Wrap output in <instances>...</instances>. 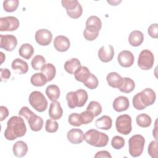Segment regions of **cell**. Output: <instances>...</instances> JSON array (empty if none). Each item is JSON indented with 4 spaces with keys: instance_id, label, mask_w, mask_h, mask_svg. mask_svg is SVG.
<instances>
[{
    "instance_id": "obj_29",
    "label": "cell",
    "mask_w": 158,
    "mask_h": 158,
    "mask_svg": "<svg viewBox=\"0 0 158 158\" xmlns=\"http://www.w3.org/2000/svg\"><path fill=\"white\" fill-rule=\"evenodd\" d=\"M43 73L47 78L48 81H51L55 77L56 73V69L55 66L51 63L46 64L41 69Z\"/></svg>"
},
{
    "instance_id": "obj_30",
    "label": "cell",
    "mask_w": 158,
    "mask_h": 158,
    "mask_svg": "<svg viewBox=\"0 0 158 158\" xmlns=\"http://www.w3.org/2000/svg\"><path fill=\"white\" fill-rule=\"evenodd\" d=\"M48 81L46 77L41 72L33 74L30 78L31 85L35 86H43Z\"/></svg>"
},
{
    "instance_id": "obj_1",
    "label": "cell",
    "mask_w": 158,
    "mask_h": 158,
    "mask_svg": "<svg viewBox=\"0 0 158 158\" xmlns=\"http://www.w3.org/2000/svg\"><path fill=\"white\" fill-rule=\"evenodd\" d=\"M27 132V127L23 119L19 116L11 117L7 122V128L4 131L5 138L13 141L17 138L23 136Z\"/></svg>"
},
{
    "instance_id": "obj_18",
    "label": "cell",
    "mask_w": 158,
    "mask_h": 158,
    "mask_svg": "<svg viewBox=\"0 0 158 158\" xmlns=\"http://www.w3.org/2000/svg\"><path fill=\"white\" fill-rule=\"evenodd\" d=\"M11 67L13 70L19 74H25L28 70V64L20 58L14 59L12 62Z\"/></svg>"
},
{
    "instance_id": "obj_13",
    "label": "cell",
    "mask_w": 158,
    "mask_h": 158,
    "mask_svg": "<svg viewBox=\"0 0 158 158\" xmlns=\"http://www.w3.org/2000/svg\"><path fill=\"white\" fill-rule=\"evenodd\" d=\"M101 27L102 22L98 17L96 15H91L87 19L85 28L88 31L95 33H99Z\"/></svg>"
},
{
    "instance_id": "obj_40",
    "label": "cell",
    "mask_w": 158,
    "mask_h": 158,
    "mask_svg": "<svg viewBox=\"0 0 158 158\" xmlns=\"http://www.w3.org/2000/svg\"><path fill=\"white\" fill-rule=\"evenodd\" d=\"M125 145V139L120 136H115L111 140V146L115 149H120Z\"/></svg>"
},
{
    "instance_id": "obj_3",
    "label": "cell",
    "mask_w": 158,
    "mask_h": 158,
    "mask_svg": "<svg viewBox=\"0 0 158 158\" xmlns=\"http://www.w3.org/2000/svg\"><path fill=\"white\" fill-rule=\"evenodd\" d=\"M145 139L141 135H135L128 140L129 152L134 157H139L143 152Z\"/></svg>"
},
{
    "instance_id": "obj_51",
    "label": "cell",
    "mask_w": 158,
    "mask_h": 158,
    "mask_svg": "<svg viewBox=\"0 0 158 158\" xmlns=\"http://www.w3.org/2000/svg\"><path fill=\"white\" fill-rule=\"evenodd\" d=\"M95 158H99V157H109L111 158L112 156L107 151H100L97 152V153L94 156Z\"/></svg>"
},
{
    "instance_id": "obj_45",
    "label": "cell",
    "mask_w": 158,
    "mask_h": 158,
    "mask_svg": "<svg viewBox=\"0 0 158 158\" xmlns=\"http://www.w3.org/2000/svg\"><path fill=\"white\" fill-rule=\"evenodd\" d=\"M132 102H133V107L137 109V110H143L146 107L143 106V104H142V102H141V100L139 99V93H136L133 98V100H132Z\"/></svg>"
},
{
    "instance_id": "obj_20",
    "label": "cell",
    "mask_w": 158,
    "mask_h": 158,
    "mask_svg": "<svg viewBox=\"0 0 158 158\" xmlns=\"http://www.w3.org/2000/svg\"><path fill=\"white\" fill-rule=\"evenodd\" d=\"M144 41V35L139 30L132 31L128 36V42L130 44L134 47L140 46Z\"/></svg>"
},
{
    "instance_id": "obj_19",
    "label": "cell",
    "mask_w": 158,
    "mask_h": 158,
    "mask_svg": "<svg viewBox=\"0 0 158 158\" xmlns=\"http://www.w3.org/2000/svg\"><path fill=\"white\" fill-rule=\"evenodd\" d=\"M12 151L15 156L17 157H22L25 156L28 152V146L25 142L23 141H18L14 144Z\"/></svg>"
},
{
    "instance_id": "obj_22",
    "label": "cell",
    "mask_w": 158,
    "mask_h": 158,
    "mask_svg": "<svg viewBox=\"0 0 158 158\" xmlns=\"http://www.w3.org/2000/svg\"><path fill=\"white\" fill-rule=\"evenodd\" d=\"M27 121L30 129L33 131H38L41 130L44 124L43 118L35 114L31 116Z\"/></svg>"
},
{
    "instance_id": "obj_7",
    "label": "cell",
    "mask_w": 158,
    "mask_h": 158,
    "mask_svg": "<svg viewBox=\"0 0 158 158\" xmlns=\"http://www.w3.org/2000/svg\"><path fill=\"white\" fill-rule=\"evenodd\" d=\"M19 20L14 16H7L0 18V31H12L19 27Z\"/></svg>"
},
{
    "instance_id": "obj_12",
    "label": "cell",
    "mask_w": 158,
    "mask_h": 158,
    "mask_svg": "<svg viewBox=\"0 0 158 158\" xmlns=\"http://www.w3.org/2000/svg\"><path fill=\"white\" fill-rule=\"evenodd\" d=\"M118 64L123 67H130L134 62L133 53L128 50H123L119 52L117 57Z\"/></svg>"
},
{
    "instance_id": "obj_5",
    "label": "cell",
    "mask_w": 158,
    "mask_h": 158,
    "mask_svg": "<svg viewBox=\"0 0 158 158\" xmlns=\"http://www.w3.org/2000/svg\"><path fill=\"white\" fill-rule=\"evenodd\" d=\"M117 131L122 135H127L132 130L131 118L128 114H123L118 116L115 120Z\"/></svg>"
},
{
    "instance_id": "obj_37",
    "label": "cell",
    "mask_w": 158,
    "mask_h": 158,
    "mask_svg": "<svg viewBox=\"0 0 158 158\" xmlns=\"http://www.w3.org/2000/svg\"><path fill=\"white\" fill-rule=\"evenodd\" d=\"M77 97H78V107H83L85 103L88 100V93L86 90L83 89H79L77 91H75Z\"/></svg>"
},
{
    "instance_id": "obj_25",
    "label": "cell",
    "mask_w": 158,
    "mask_h": 158,
    "mask_svg": "<svg viewBox=\"0 0 158 158\" xmlns=\"http://www.w3.org/2000/svg\"><path fill=\"white\" fill-rule=\"evenodd\" d=\"M80 66H81L80 61L77 58H72L65 62L64 67L65 70L67 73L70 74H74L75 72Z\"/></svg>"
},
{
    "instance_id": "obj_32",
    "label": "cell",
    "mask_w": 158,
    "mask_h": 158,
    "mask_svg": "<svg viewBox=\"0 0 158 158\" xmlns=\"http://www.w3.org/2000/svg\"><path fill=\"white\" fill-rule=\"evenodd\" d=\"M46 64V60L43 56L36 55L33 57L31 61V65L34 70H41Z\"/></svg>"
},
{
    "instance_id": "obj_48",
    "label": "cell",
    "mask_w": 158,
    "mask_h": 158,
    "mask_svg": "<svg viewBox=\"0 0 158 158\" xmlns=\"http://www.w3.org/2000/svg\"><path fill=\"white\" fill-rule=\"evenodd\" d=\"M10 71L8 69H0L1 81H6L10 77Z\"/></svg>"
},
{
    "instance_id": "obj_42",
    "label": "cell",
    "mask_w": 158,
    "mask_h": 158,
    "mask_svg": "<svg viewBox=\"0 0 158 158\" xmlns=\"http://www.w3.org/2000/svg\"><path fill=\"white\" fill-rule=\"evenodd\" d=\"M66 12H67V15L70 17L76 19L80 17L81 15H82L83 8H82L81 4L79 3L78 6L75 9L71 10H66Z\"/></svg>"
},
{
    "instance_id": "obj_54",
    "label": "cell",
    "mask_w": 158,
    "mask_h": 158,
    "mask_svg": "<svg viewBox=\"0 0 158 158\" xmlns=\"http://www.w3.org/2000/svg\"><path fill=\"white\" fill-rule=\"evenodd\" d=\"M1 64L2 63H3V62H4V60H5V58H6V57H5V56H4V53L2 52H1Z\"/></svg>"
},
{
    "instance_id": "obj_28",
    "label": "cell",
    "mask_w": 158,
    "mask_h": 158,
    "mask_svg": "<svg viewBox=\"0 0 158 158\" xmlns=\"http://www.w3.org/2000/svg\"><path fill=\"white\" fill-rule=\"evenodd\" d=\"M46 94L50 101H57L60 96L59 88L56 85H50L46 88Z\"/></svg>"
},
{
    "instance_id": "obj_8",
    "label": "cell",
    "mask_w": 158,
    "mask_h": 158,
    "mask_svg": "<svg viewBox=\"0 0 158 158\" xmlns=\"http://www.w3.org/2000/svg\"><path fill=\"white\" fill-rule=\"evenodd\" d=\"M0 41V48L7 51H13L17 45V38L12 35H1Z\"/></svg>"
},
{
    "instance_id": "obj_27",
    "label": "cell",
    "mask_w": 158,
    "mask_h": 158,
    "mask_svg": "<svg viewBox=\"0 0 158 158\" xmlns=\"http://www.w3.org/2000/svg\"><path fill=\"white\" fill-rule=\"evenodd\" d=\"M34 53L33 47L29 43H24L19 49V55L25 59H30Z\"/></svg>"
},
{
    "instance_id": "obj_15",
    "label": "cell",
    "mask_w": 158,
    "mask_h": 158,
    "mask_svg": "<svg viewBox=\"0 0 158 158\" xmlns=\"http://www.w3.org/2000/svg\"><path fill=\"white\" fill-rule=\"evenodd\" d=\"M67 138L72 144H80L85 139V135L83 131L79 128H72L67 132Z\"/></svg>"
},
{
    "instance_id": "obj_53",
    "label": "cell",
    "mask_w": 158,
    "mask_h": 158,
    "mask_svg": "<svg viewBox=\"0 0 158 158\" xmlns=\"http://www.w3.org/2000/svg\"><path fill=\"white\" fill-rule=\"evenodd\" d=\"M122 1H107V2L111 4L112 6H117L119 3H120Z\"/></svg>"
},
{
    "instance_id": "obj_16",
    "label": "cell",
    "mask_w": 158,
    "mask_h": 158,
    "mask_svg": "<svg viewBox=\"0 0 158 158\" xmlns=\"http://www.w3.org/2000/svg\"><path fill=\"white\" fill-rule=\"evenodd\" d=\"M49 117L53 120L60 119L63 114V110L60 106V104L57 101H52L49 105V109L48 110Z\"/></svg>"
},
{
    "instance_id": "obj_41",
    "label": "cell",
    "mask_w": 158,
    "mask_h": 158,
    "mask_svg": "<svg viewBox=\"0 0 158 158\" xmlns=\"http://www.w3.org/2000/svg\"><path fill=\"white\" fill-rule=\"evenodd\" d=\"M69 123L74 127H80L81 125L80 116L78 113H72L69 115L68 118Z\"/></svg>"
},
{
    "instance_id": "obj_46",
    "label": "cell",
    "mask_w": 158,
    "mask_h": 158,
    "mask_svg": "<svg viewBox=\"0 0 158 158\" xmlns=\"http://www.w3.org/2000/svg\"><path fill=\"white\" fill-rule=\"evenodd\" d=\"M34 114L33 112H32L28 107L23 106L22 107L20 110L19 112V115L20 116L25 117L27 120L30 118L31 116H32Z\"/></svg>"
},
{
    "instance_id": "obj_47",
    "label": "cell",
    "mask_w": 158,
    "mask_h": 158,
    "mask_svg": "<svg viewBox=\"0 0 158 158\" xmlns=\"http://www.w3.org/2000/svg\"><path fill=\"white\" fill-rule=\"evenodd\" d=\"M149 35L153 38H158V25L157 23L151 24L148 29Z\"/></svg>"
},
{
    "instance_id": "obj_26",
    "label": "cell",
    "mask_w": 158,
    "mask_h": 158,
    "mask_svg": "<svg viewBox=\"0 0 158 158\" xmlns=\"http://www.w3.org/2000/svg\"><path fill=\"white\" fill-rule=\"evenodd\" d=\"M135 88V81L130 78L124 77L122 78V83L118 89L122 93H130L134 90Z\"/></svg>"
},
{
    "instance_id": "obj_35",
    "label": "cell",
    "mask_w": 158,
    "mask_h": 158,
    "mask_svg": "<svg viewBox=\"0 0 158 158\" xmlns=\"http://www.w3.org/2000/svg\"><path fill=\"white\" fill-rule=\"evenodd\" d=\"M18 0H7L3 1V8L7 12H12L17 10L19 6Z\"/></svg>"
},
{
    "instance_id": "obj_6",
    "label": "cell",
    "mask_w": 158,
    "mask_h": 158,
    "mask_svg": "<svg viewBox=\"0 0 158 158\" xmlns=\"http://www.w3.org/2000/svg\"><path fill=\"white\" fill-rule=\"evenodd\" d=\"M154 57L152 52L148 49L141 51L138 59V67L144 70H150L154 65Z\"/></svg>"
},
{
    "instance_id": "obj_14",
    "label": "cell",
    "mask_w": 158,
    "mask_h": 158,
    "mask_svg": "<svg viewBox=\"0 0 158 158\" xmlns=\"http://www.w3.org/2000/svg\"><path fill=\"white\" fill-rule=\"evenodd\" d=\"M53 43L55 49L59 52H65L70 46V40L64 35L57 36L54 38Z\"/></svg>"
},
{
    "instance_id": "obj_44",
    "label": "cell",
    "mask_w": 158,
    "mask_h": 158,
    "mask_svg": "<svg viewBox=\"0 0 158 158\" xmlns=\"http://www.w3.org/2000/svg\"><path fill=\"white\" fill-rule=\"evenodd\" d=\"M149 155L152 158L157 157V141L154 140L152 141L149 146L148 149Z\"/></svg>"
},
{
    "instance_id": "obj_52",
    "label": "cell",
    "mask_w": 158,
    "mask_h": 158,
    "mask_svg": "<svg viewBox=\"0 0 158 158\" xmlns=\"http://www.w3.org/2000/svg\"><path fill=\"white\" fill-rule=\"evenodd\" d=\"M152 135L154 137L156 140H157V120L155 122V125H154V128L152 131Z\"/></svg>"
},
{
    "instance_id": "obj_17",
    "label": "cell",
    "mask_w": 158,
    "mask_h": 158,
    "mask_svg": "<svg viewBox=\"0 0 158 158\" xmlns=\"http://www.w3.org/2000/svg\"><path fill=\"white\" fill-rule=\"evenodd\" d=\"M130 106L128 99L123 96H120L116 98L112 104L114 109L118 112L127 110Z\"/></svg>"
},
{
    "instance_id": "obj_2",
    "label": "cell",
    "mask_w": 158,
    "mask_h": 158,
    "mask_svg": "<svg viewBox=\"0 0 158 158\" xmlns=\"http://www.w3.org/2000/svg\"><path fill=\"white\" fill-rule=\"evenodd\" d=\"M84 139L91 146L101 148L106 146L109 139L106 133L100 132L96 129H90L85 133Z\"/></svg>"
},
{
    "instance_id": "obj_9",
    "label": "cell",
    "mask_w": 158,
    "mask_h": 158,
    "mask_svg": "<svg viewBox=\"0 0 158 158\" xmlns=\"http://www.w3.org/2000/svg\"><path fill=\"white\" fill-rule=\"evenodd\" d=\"M52 39V33L48 29H40L35 33V40L41 46L49 45L51 43Z\"/></svg>"
},
{
    "instance_id": "obj_21",
    "label": "cell",
    "mask_w": 158,
    "mask_h": 158,
    "mask_svg": "<svg viewBox=\"0 0 158 158\" xmlns=\"http://www.w3.org/2000/svg\"><path fill=\"white\" fill-rule=\"evenodd\" d=\"M122 77L118 73L112 72L107 74L106 80L108 85L114 88H119L122 83Z\"/></svg>"
},
{
    "instance_id": "obj_49",
    "label": "cell",
    "mask_w": 158,
    "mask_h": 158,
    "mask_svg": "<svg viewBox=\"0 0 158 158\" xmlns=\"http://www.w3.org/2000/svg\"><path fill=\"white\" fill-rule=\"evenodd\" d=\"M99 33H95L88 31L87 29H85L83 31V36L88 41H93L98 36Z\"/></svg>"
},
{
    "instance_id": "obj_4",
    "label": "cell",
    "mask_w": 158,
    "mask_h": 158,
    "mask_svg": "<svg viewBox=\"0 0 158 158\" xmlns=\"http://www.w3.org/2000/svg\"><path fill=\"white\" fill-rule=\"evenodd\" d=\"M31 107L40 112H44L48 107V101L43 94L39 91L31 92L28 98Z\"/></svg>"
},
{
    "instance_id": "obj_50",
    "label": "cell",
    "mask_w": 158,
    "mask_h": 158,
    "mask_svg": "<svg viewBox=\"0 0 158 158\" xmlns=\"http://www.w3.org/2000/svg\"><path fill=\"white\" fill-rule=\"evenodd\" d=\"M0 111H1V115H0V121H3L8 115H9V110L5 106H0Z\"/></svg>"
},
{
    "instance_id": "obj_39",
    "label": "cell",
    "mask_w": 158,
    "mask_h": 158,
    "mask_svg": "<svg viewBox=\"0 0 158 158\" xmlns=\"http://www.w3.org/2000/svg\"><path fill=\"white\" fill-rule=\"evenodd\" d=\"M80 120H81V125L82 124L86 125L91 123L93 120V118L94 117L93 114L91 112L87 110L80 114Z\"/></svg>"
},
{
    "instance_id": "obj_38",
    "label": "cell",
    "mask_w": 158,
    "mask_h": 158,
    "mask_svg": "<svg viewBox=\"0 0 158 158\" xmlns=\"http://www.w3.org/2000/svg\"><path fill=\"white\" fill-rule=\"evenodd\" d=\"M59 128L58 123L53 119H48L45 124V130L48 133H54Z\"/></svg>"
},
{
    "instance_id": "obj_36",
    "label": "cell",
    "mask_w": 158,
    "mask_h": 158,
    "mask_svg": "<svg viewBox=\"0 0 158 158\" xmlns=\"http://www.w3.org/2000/svg\"><path fill=\"white\" fill-rule=\"evenodd\" d=\"M83 85L90 89H96L99 84L97 77L93 73H91L89 77L83 83Z\"/></svg>"
},
{
    "instance_id": "obj_11",
    "label": "cell",
    "mask_w": 158,
    "mask_h": 158,
    "mask_svg": "<svg viewBox=\"0 0 158 158\" xmlns=\"http://www.w3.org/2000/svg\"><path fill=\"white\" fill-rule=\"evenodd\" d=\"M98 57L103 62L111 61L114 56V49L112 45L107 44L101 46L98 52Z\"/></svg>"
},
{
    "instance_id": "obj_43",
    "label": "cell",
    "mask_w": 158,
    "mask_h": 158,
    "mask_svg": "<svg viewBox=\"0 0 158 158\" xmlns=\"http://www.w3.org/2000/svg\"><path fill=\"white\" fill-rule=\"evenodd\" d=\"M61 3L62 7L65 8L66 10H71L78 6L79 2L77 0H62Z\"/></svg>"
},
{
    "instance_id": "obj_33",
    "label": "cell",
    "mask_w": 158,
    "mask_h": 158,
    "mask_svg": "<svg viewBox=\"0 0 158 158\" xmlns=\"http://www.w3.org/2000/svg\"><path fill=\"white\" fill-rule=\"evenodd\" d=\"M86 110L91 112L93 114L94 117H96L102 112V107L99 102L92 101L88 105Z\"/></svg>"
},
{
    "instance_id": "obj_34",
    "label": "cell",
    "mask_w": 158,
    "mask_h": 158,
    "mask_svg": "<svg viewBox=\"0 0 158 158\" xmlns=\"http://www.w3.org/2000/svg\"><path fill=\"white\" fill-rule=\"evenodd\" d=\"M66 100L69 108L74 109L78 107V97L75 91L69 92L66 94Z\"/></svg>"
},
{
    "instance_id": "obj_31",
    "label": "cell",
    "mask_w": 158,
    "mask_h": 158,
    "mask_svg": "<svg viewBox=\"0 0 158 158\" xmlns=\"http://www.w3.org/2000/svg\"><path fill=\"white\" fill-rule=\"evenodd\" d=\"M136 122L138 126L143 128H147L151 125L152 120L149 115L143 113L136 116Z\"/></svg>"
},
{
    "instance_id": "obj_23",
    "label": "cell",
    "mask_w": 158,
    "mask_h": 158,
    "mask_svg": "<svg viewBox=\"0 0 158 158\" xmlns=\"http://www.w3.org/2000/svg\"><path fill=\"white\" fill-rule=\"evenodd\" d=\"M95 125L98 128L108 130L112 127V120L108 115H103L95 121Z\"/></svg>"
},
{
    "instance_id": "obj_10",
    "label": "cell",
    "mask_w": 158,
    "mask_h": 158,
    "mask_svg": "<svg viewBox=\"0 0 158 158\" xmlns=\"http://www.w3.org/2000/svg\"><path fill=\"white\" fill-rule=\"evenodd\" d=\"M138 93L141 102L145 107L154 103L156 96L154 91L151 88H145Z\"/></svg>"
},
{
    "instance_id": "obj_24",
    "label": "cell",
    "mask_w": 158,
    "mask_h": 158,
    "mask_svg": "<svg viewBox=\"0 0 158 158\" xmlns=\"http://www.w3.org/2000/svg\"><path fill=\"white\" fill-rule=\"evenodd\" d=\"M91 73L88 67L85 66H80L74 73V77L76 80L83 83L90 75Z\"/></svg>"
}]
</instances>
